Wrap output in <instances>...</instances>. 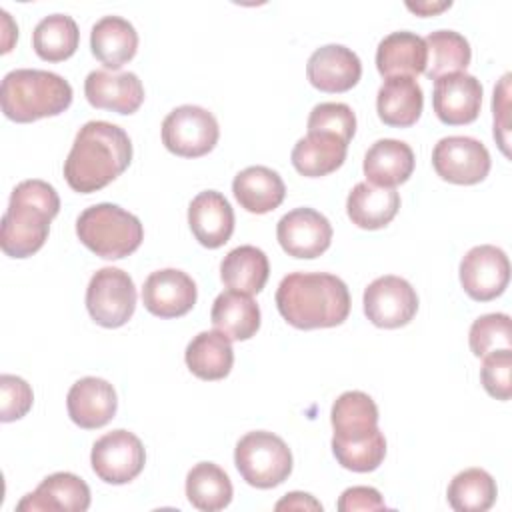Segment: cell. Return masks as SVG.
I'll return each instance as SVG.
<instances>
[{"instance_id": "cell-24", "label": "cell", "mask_w": 512, "mask_h": 512, "mask_svg": "<svg viewBox=\"0 0 512 512\" xmlns=\"http://www.w3.org/2000/svg\"><path fill=\"white\" fill-rule=\"evenodd\" d=\"M232 192L244 210L266 214L282 204L286 186L276 170L268 166H248L234 176Z\"/></svg>"}, {"instance_id": "cell-30", "label": "cell", "mask_w": 512, "mask_h": 512, "mask_svg": "<svg viewBox=\"0 0 512 512\" xmlns=\"http://www.w3.org/2000/svg\"><path fill=\"white\" fill-rule=\"evenodd\" d=\"M210 320L216 330L230 340H248L260 328V308L250 294L238 290H226L216 296Z\"/></svg>"}, {"instance_id": "cell-32", "label": "cell", "mask_w": 512, "mask_h": 512, "mask_svg": "<svg viewBox=\"0 0 512 512\" xmlns=\"http://www.w3.org/2000/svg\"><path fill=\"white\" fill-rule=\"evenodd\" d=\"M232 482L214 462H198L186 474V498L202 512H216L230 504Z\"/></svg>"}, {"instance_id": "cell-41", "label": "cell", "mask_w": 512, "mask_h": 512, "mask_svg": "<svg viewBox=\"0 0 512 512\" xmlns=\"http://www.w3.org/2000/svg\"><path fill=\"white\" fill-rule=\"evenodd\" d=\"M510 74H504L494 88L492 98V112H494V138L498 140L500 150L508 156V134H510V122H508V110H510Z\"/></svg>"}, {"instance_id": "cell-29", "label": "cell", "mask_w": 512, "mask_h": 512, "mask_svg": "<svg viewBox=\"0 0 512 512\" xmlns=\"http://www.w3.org/2000/svg\"><path fill=\"white\" fill-rule=\"evenodd\" d=\"M186 366L202 380H220L230 374L234 364L232 342L220 330L198 332L186 346Z\"/></svg>"}, {"instance_id": "cell-4", "label": "cell", "mask_w": 512, "mask_h": 512, "mask_svg": "<svg viewBox=\"0 0 512 512\" xmlns=\"http://www.w3.org/2000/svg\"><path fill=\"white\" fill-rule=\"evenodd\" d=\"M0 104L6 118L34 122L62 114L72 104V86L50 70L16 68L2 80Z\"/></svg>"}, {"instance_id": "cell-2", "label": "cell", "mask_w": 512, "mask_h": 512, "mask_svg": "<svg viewBox=\"0 0 512 512\" xmlns=\"http://www.w3.org/2000/svg\"><path fill=\"white\" fill-rule=\"evenodd\" d=\"M282 318L300 330L332 328L350 314V292L342 278L328 272H290L276 290Z\"/></svg>"}, {"instance_id": "cell-44", "label": "cell", "mask_w": 512, "mask_h": 512, "mask_svg": "<svg viewBox=\"0 0 512 512\" xmlns=\"http://www.w3.org/2000/svg\"><path fill=\"white\" fill-rule=\"evenodd\" d=\"M450 6H452L450 0H444V2H406V8L420 14V16H430V14L442 12Z\"/></svg>"}, {"instance_id": "cell-26", "label": "cell", "mask_w": 512, "mask_h": 512, "mask_svg": "<svg viewBox=\"0 0 512 512\" xmlns=\"http://www.w3.org/2000/svg\"><path fill=\"white\" fill-rule=\"evenodd\" d=\"M398 208L400 194L394 188H382L370 182H358L346 198L348 218L364 230L384 228L392 222Z\"/></svg>"}, {"instance_id": "cell-8", "label": "cell", "mask_w": 512, "mask_h": 512, "mask_svg": "<svg viewBox=\"0 0 512 512\" xmlns=\"http://www.w3.org/2000/svg\"><path fill=\"white\" fill-rule=\"evenodd\" d=\"M220 138L218 120L212 112L196 104H184L168 112L162 122L164 146L182 158L208 154Z\"/></svg>"}, {"instance_id": "cell-33", "label": "cell", "mask_w": 512, "mask_h": 512, "mask_svg": "<svg viewBox=\"0 0 512 512\" xmlns=\"http://www.w3.org/2000/svg\"><path fill=\"white\" fill-rule=\"evenodd\" d=\"M426 44V68L424 74L430 80H438L446 74L464 72L470 64L472 50L468 40L454 30H436L424 38Z\"/></svg>"}, {"instance_id": "cell-5", "label": "cell", "mask_w": 512, "mask_h": 512, "mask_svg": "<svg viewBox=\"0 0 512 512\" xmlns=\"http://www.w3.org/2000/svg\"><path fill=\"white\" fill-rule=\"evenodd\" d=\"M76 234L88 250L106 260L132 254L144 240L142 222L132 212L110 202L86 208L76 220Z\"/></svg>"}, {"instance_id": "cell-38", "label": "cell", "mask_w": 512, "mask_h": 512, "mask_svg": "<svg viewBox=\"0 0 512 512\" xmlns=\"http://www.w3.org/2000/svg\"><path fill=\"white\" fill-rule=\"evenodd\" d=\"M306 128L308 132L336 134L348 144L356 132V116L344 102H320L312 108Z\"/></svg>"}, {"instance_id": "cell-43", "label": "cell", "mask_w": 512, "mask_h": 512, "mask_svg": "<svg viewBox=\"0 0 512 512\" xmlns=\"http://www.w3.org/2000/svg\"><path fill=\"white\" fill-rule=\"evenodd\" d=\"M276 510H322V504L306 492H290L276 504Z\"/></svg>"}, {"instance_id": "cell-7", "label": "cell", "mask_w": 512, "mask_h": 512, "mask_svg": "<svg viewBox=\"0 0 512 512\" xmlns=\"http://www.w3.org/2000/svg\"><path fill=\"white\" fill-rule=\"evenodd\" d=\"M86 308L104 328L124 326L136 308V286L130 274L114 266L94 272L86 288Z\"/></svg>"}, {"instance_id": "cell-1", "label": "cell", "mask_w": 512, "mask_h": 512, "mask_svg": "<svg viewBox=\"0 0 512 512\" xmlns=\"http://www.w3.org/2000/svg\"><path fill=\"white\" fill-rule=\"evenodd\" d=\"M132 160V142L124 128L106 122H86L64 160V178L74 192L90 194L116 180Z\"/></svg>"}, {"instance_id": "cell-23", "label": "cell", "mask_w": 512, "mask_h": 512, "mask_svg": "<svg viewBox=\"0 0 512 512\" xmlns=\"http://www.w3.org/2000/svg\"><path fill=\"white\" fill-rule=\"evenodd\" d=\"M348 144L330 132H308L292 148V166L308 178L326 176L346 160Z\"/></svg>"}, {"instance_id": "cell-3", "label": "cell", "mask_w": 512, "mask_h": 512, "mask_svg": "<svg viewBox=\"0 0 512 512\" xmlns=\"http://www.w3.org/2000/svg\"><path fill=\"white\" fill-rule=\"evenodd\" d=\"M58 210L60 198L52 184L38 178L16 184L2 216L0 246L4 254L28 258L38 252L48 238L50 220Z\"/></svg>"}, {"instance_id": "cell-42", "label": "cell", "mask_w": 512, "mask_h": 512, "mask_svg": "<svg viewBox=\"0 0 512 512\" xmlns=\"http://www.w3.org/2000/svg\"><path fill=\"white\" fill-rule=\"evenodd\" d=\"M336 508L340 512H356V510H384L386 502L382 500L380 492L372 486H352L346 488L340 498Z\"/></svg>"}, {"instance_id": "cell-13", "label": "cell", "mask_w": 512, "mask_h": 512, "mask_svg": "<svg viewBox=\"0 0 512 512\" xmlns=\"http://www.w3.org/2000/svg\"><path fill=\"white\" fill-rule=\"evenodd\" d=\"M276 236L282 250L294 258H316L332 242V224L314 208H294L278 220Z\"/></svg>"}, {"instance_id": "cell-22", "label": "cell", "mask_w": 512, "mask_h": 512, "mask_svg": "<svg viewBox=\"0 0 512 512\" xmlns=\"http://www.w3.org/2000/svg\"><path fill=\"white\" fill-rule=\"evenodd\" d=\"M424 94L412 76H390L376 94L378 118L394 128L416 124L422 114Z\"/></svg>"}, {"instance_id": "cell-39", "label": "cell", "mask_w": 512, "mask_h": 512, "mask_svg": "<svg viewBox=\"0 0 512 512\" xmlns=\"http://www.w3.org/2000/svg\"><path fill=\"white\" fill-rule=\"evenodd\" d=\"M512 350L502 348L484 356L480 380L484 390L496 400H508L512 394Z\"/></svg>"}, {"instance_id": "cell-11", "label": "cell", "mask_w": 512, "mask_h": 512, "mask_svg": "<svg viewBox=\"0 0 512 512\" xmlns=\"http://www.w3.org/2000/svg\"><path fill=\"white\" fill-rule=\"evenodd\" d=\"M416 310V290L400 276H380L364 290V314L378 328H400L414 318Z\"/></svg>"}, {"instance_id": "cell-34", "label": "cell", "mask_w": 512, "mask_h": 512, "mask_svg": "<svg viewBox=\"0 0 512 512\" xmlns=\"http://www.w3.org/2000/svg\"><path fill=\"white\" fill-rule=\"evenodd\" d=\"M80 42V32L72 16L50 14L44 16L32 32L34 52L48 62H62L70 58Z\"/></svg>"}, {"instance_id": "cell-40", "label": "cell", "mask_w": 512, "mask_h": 512, "mask_svg": "<svg viewBox=\"0 0 512 512\" xmlns=\"http://www.w3.org/2000/svg\"><path fill=\"white\" fill-rule=\"evenodd\" d=\"M32 388L30 384L14 374L0 376V420L12 422L22 418L32 408Z\"/></svg>"}, {"instance_id": "cell-19", "label": "cell", "mask_w": 512, "mask_h": 512, "mask_svg": "<svg viewBox=\"0 0 512 512\" xmlns=\"http://www.w3.org/2000/svg\"><path fill=\"white\" fill-rule=\"evenodd\" d=\"M90 506L88 484L72 472H54L46 476L38 488L26 494L18 502L20 512H44V510H64V512H84Z\"/></svg>"}, {"instance_id": "cell-27", "label": "cell", "mask_w": 512, "mask_h": 512, "mask_svg": "<svg viewBox=\"0 0 512 512\" xmlns=\"http://www.w3.org/2000/svg\"><path fill=\"white\" fill-rule=\"evenodd\" d=\"M376 68L386 78L418 76L426 68L424 38L408 30L390 32L376 48Z\"/></svg>"}, {"instance_id": "cell-16", "label": "cell", "mask_w": 512, "mask_h": 512, "mask_svg": "<svg viewBox=\"0 0 512 512\" xmlns=\"http://www.w3.org/2000/svg\"><path fill=\"white\" fill-rule=\"evenodd\" d=\"M306 76L322 92H346L358 84L362 62L354 50L342 44H326L310 54Z\"/></svg>"}, {"instance_id": "cell-28", "label": "cell", "mask_w": 512, "mask_h": 512, "mask_svg": "<svg viewBox=\"0 0 512 512\" xmlns=\"http://www.w3.org/2000/svg\"><path fill=\"white\" fill-rule=\"evenodd\" d=\"M334 440H362L378 430V406L360 390L340 394L330 412Z\"/></svg>"}, {"instance_id": "cell-20", "label": "cell", "mask_w": 512, "mask_h": 512, "mask_svg": "<svg viewBox=\"0 0 512 512\" xmlns=\"http://www.w3.org/2000/svg\"><path fill=\"white\" fill-rule=\"evenodd\" d=\"M188 224L202 246L220 248L234 232V210L224 194L204 190L196 194L188 206Z\"/></svg>"}, {"instance_id": "cell-37", "label": "cell", "mask_w": 512, "mask_h": 512, "mask_svg": "<svg viewBox=\"0 0 512 512\" xmlns=\"http://www.w3.org/2000/svg\"><path fill=\"white\" fill-rule=\"evenodd\" d=\"M470 350L474 356H486L494 350L510 348V316L504 312H492L476 318L468 334Z\"/></svg>"}, {"instance_id": "cell-25", "label": "cell", "mask_w": 512, "mask_h": 512, "mask_svg": "<svg viewBox=\"0 0 512 512\" xmlns=\"http://www.w3.org/2000/svg\"><path fill=\"white\" fill-rule=\"evenodd\" d=\"M92 54L112 70L134 58L138 50V32L122 16H102L90 30Z\"/></svg>"}, {"instance_id": "cell-10", "label": "cell", "mask_w": 512, "mask_h": 512, "mask_svg": "<svg viewBox=\"0 0 512 512\" xmlns=\"http://www.w3.org/2000/svg\"><path fill=\"white\" fill-rule=\"evenodd\" d=\"M488 148L472 136H446L432 150L436 174L452 184H478L490 172Z\"/></svg>"}, {"instance_id": "cell-31", "label": "cell", "mask_w": 512, "mask_h": 512, "mask_svg": "<svg viewBox=\"0 0 512 512\" xmlns=\"http://www.w3.org/2000/svg\"><path fill=\"white\" fill-rule=\"evenodd\" d=\"M270 274L268 256L252 246L244 244L230 250L220 264V278L230 290L244 294H258Z\"/></svg>"}, {"instance_id": "cell-9", "label": "cell", "mask_w": 512, "mask_h": 512, "mask_svg": "<svg viewBox=\"0 0 512 512\" xmlns=\"http://www.w3.org/2000/svg\"><path fill=\"white\" fill-rule=\"evenodd\" d=\"M94 474L106 484H126L134 480L146 464L140 438L124 428L100 436L90 454Z\"/></svg>"}, {"instance_id": "cell-14", "label": "cell", "mask_w": 512, "mask_h": 512, "mask_svg": "<svg viewBox=\"0 0 512 512\" xmlns=\"http://www.w3.org/2000/svg\"><path fill=\"white\" fill-rule=\"evenodd\" d=\"M196 294V282L178 268L156 270L142 286V302L158 318L184 316L196 304Z\"/></svg>"}, {"instance_id": "cell-35", "label": "cell", "mask_w": 512, "mask_h": 512, "mask_svg": "<svg viewBox=\"0 0 512 512\" xmlns=\"http://www.w3.org/2000/svg\"><path fill=\"white\" fill-rule=\"evenodd\" d=\"M446 496L456 512H484L496 502L498 488L486 470L466 468L452 478Z\"/></svg>"}, {"instance_id": "cell-15", "label": "cell", "mask_w": 512, "mask_h": 512, "mask_svg": "<svg viewBox=\"0 0 512 512\" xmlns=\"http://www.w3.org/2000/svg\"><path fill=\"white\" fill-rule=\"evenodd\" d=\"M432 106L436 116L450 126L470 124L478 118L482 106V84L466 72L446 74L434 80Z\"/></svg>"}, {"instance_id": "cell-6", "label": "cell", "mask_w": 512, "mask_h": 512, "mask_svg": "<svg viewBox=\"0 0 512 512\" xmlns=\"http://www.w3.org/2000/svg\"><path fill=\"white\" fill-rule=\"evenodd\" d=\"M234 464L250 486L274 488L290 476L292 452L280 436L268 430H254L238 440Z\"/></svg>"}, {"instance_id": "cell-36", "label": "cell", "mask_w": 512, "mask_h": 512, "mask_svg": "<svg viewBox=\"0 0 512 512\" xmlns=\"http://www.w3.org/2000/svg\"><path fill=\"white\" fill-rule=\"evenodd\" d=\"M332 452L338 464L352 472H372L386 456V438L380 428L362 440H334Z\"/></svg>"}, {"instance_id": "cell-21", "label": "cell", "mask_w": 512, "mask_h": 512, "mask_svg": "<svg viewBox=\"0 0 512 512\" xmlns=\"http://www.w3.org/2000/svg\"><path fill=\"white\" fill-rule=\"evenodd\" d=\"M362 168L366 182L382 188H394L412 176L414 152L402 140L380 138L368 148Z\"/></svg>"}, {"instance_id": "cell-12", "label": "cell", "mask_w": 512, "mask_h": 512, "mask_svg": "<svg viewBox=\"0 0 512 512\" xmlns=\"http://www.w3.org/2000/svg\"><path fill=\"white\" fill-rule=\"evenodd\" d=\"M510 280V262L502 248L480 244L470 248L460 262V282L464 292L478 302L500 296Z\"/></svg>"}, {"instance_id": "cell-18", "label": "cell", "mask_w": 512, "mask_h": 512, "mask_svg": "<svg viewBox=\"0 0 512 512\" xmlns=\"http://www.w3.org/2000/svg\"><path fill=\"white\" fill-rule=\"evenodd\" d=\"M84 94L94 108L118 114H134L144 102V86L134 72L92 70L84 80Z\"/></svg>"}, {"instance_id": "cell-17", "label": "cell", "mask_w": 512, "mask_h": 512, "mask_svg": "<svg viewBox=\"0 0 512 512\" xmlns=\"http://www.w3.org/2000/svg\"><path fill=\"white\" fill-rule=\"evenodd\" d=\"M66 408L70 420L86 430L102 428L108 424L118 408L114 386L96 376L80 378L72 384L66 396Z\"/></svg>"}]
</instances>
